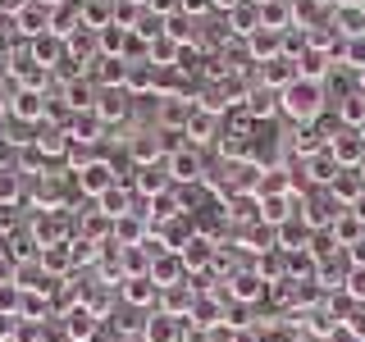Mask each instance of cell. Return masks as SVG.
Wrapping results in <instances>:
<instances>
[{
    "label": "cell",
    "mask_w": 365,
    "mask_h": 342,
    "mask_svg": "<svg viewBox=\"0 0 365 342\" xmlns=\"http://www.w3.org/2000/svg\"><path fill=\"white\" fill-rule=\"evenodd\" d=\"M279 110L288 114L297 128H306V123H315L319 114H324V87L297 78V83H288V87L279 91Z\"/></svg>",
    "instance_id": "6da1fadb"
},
{
    "label": "cell",
    "mask_w": 365,
    "mask_h": 342,
    "mask_svg": "<svg viewBox=\"0 0 365 342\" xmlns=\"http://www.w3.org/2000/svg\"><path fill=\"white\" fill-rule=\"evenodd\" d=\"M114 182H119V169H114L110 160H101V155L78 169V192H83V197H106Z\"/></svg>",
    "instance_id": "7a4b0ae2"
},
{
    "label": "cell",
    "mask_w": 365,
    "mask_h": 342,
    "mask_svg": "<svg viewBox=\"0 0 365 342\" xmlns=\"http://www.w3.org/2000/svg\"><path fill=\"white\" fill-rule=\"evenodd\" d=\"M133 187L142 192L146 201L174 187V174H169V155H165V160H151V165H137V169H133Z\"/></svg>",
    "instance_id": "3957f363"
},
{
    "label": "cell",
    "mask_w": 365,
    "mask_h": 342,
    "mask_svg": "<svg viewBox=\"0 0 365 342\" xmlns=\"http://www.w3.org/2000/svg\"><path fill=\"white\" fill-rule=\"evenodd\" d=\"M329 151H334V160L342 169H361L365 165V133L361 128H342L329 137Z\"/></svg>",
    "instance_id": "277c9868"
},
{
    "label": "cell",
    "mask_w": 365,
    "mask_h": 342,
    "mask_svg": "<svg viewBox=\"0 0 365 342\" xmlns=\"http://www.w3.org/2000/svg\"><path fill=\"white\" fill-rule=\"evenodd\" d=\"M46 110H51V100H46V91H32V87H14V96H9V114L23 123H41Z\"/></svg>",
    "instance_id": "5b68a950"
},
{
    "label": "cell",
    "mask_w": 365,
    "mask_h": 342,
    "mask_svg": "<svg viewBox=\"0 0 365 342\" xmlns=\"http://www.w3.org/2000/svg\"><path fill=\"white\" fill-rule=\"evenodd\" d=\"M342 174V165L334 160V151H315V155H306L302 160V182H315V187H334V178Z\"/></svg>",
    "instance_id": "8992f818"
},
{
    "label": "cell",
    "mask_w": 365,
    "mask_h": 342,
    "mask_svg": "<svg viewBox=\"0 0 365 342\" xmlns=\"http://www.w3.org/2000/svg\"><path fill=\"white\" fill-rule=\"evenodd\" d=\"M32 242H37V247H60V242H68V214L41 210L37 219H32Z\"/></svg>",
    "instance_id": "52a82bcc"
},
{
    "label": "cell",
    "mask_w": 365,
    "mask_h": 342,
    "mask_svg": "<svg viewBox=\"0 0 365 342\" xmlns=\"http://www.w3.org/2000/svg\"><path fill=\"white\" fill-rule=\"evenodd\" d=\"M329 197H334L342 210L361 205V201H365V178H361V169H342V174L334 178V187H329Z\"/></svg>",
    "instance_id": "ba28073f"
},
{
    "label": "cell",
    "mask_w": 365,
    "mask_h": 342,
    "mask_svg": "<svg viewBox=\"0 0 365 342\" xmlns=\"http://www.w3.org/2000/svg\"><path fill=\"white\" fill-rule=\"evenodd\" d=\"M28 51H32V60H37L41 68H60V64H64V55H68V46H64V37H55V32L46 28L41 37H32Z\"/></svg>",
    "instance_id": "9c48e42d"
},
{
    "label": "cell",
    "mask_w": 365,
    "mask_h": 342,
    "mask_svg": "<svg viewBox=\"0 0 365 342\" xmlns=\"http://www.w3.org/2000/svg\"><path fill=\"white\" fill-rule=\"evenodd\" d=\"M9 28H19L23 37H41V32L51 28V9H46L41 0H28V5H23L14 19H9Z\"/></svg>",
    "instance_id": "30bf717a"
},
{
    "label": "cell",
    "mask_w": 365,
    "mask_h": 342,
    "mask_svg": "<svg viewBox=\"0 0 365 342\" xmlns=\"http://www.w3.org/2000/svg\"><path fill=\"white\" fill-rule=\"evenodd\" d=\"M247 55H251V64H265V60H274V55H283V32L256 28L247 37Z\"/></svg>",
    "instance_id": "8fae6325"
},
{
    "label": "cell",
    "mask_w": 365,
    "mask_h": 342,
    "mask_svg": "<svg viewBox=\"0 0 365 342\" xmlns=\"http://www.w3.org/2000/svg\"><path fill=\"white\" fill-rule=\"evenodd\" d=\"M182 274H187V265H182L178 251H165V256H155V260H151V279H155V288H160V292H165V288H178Z\"/></svg>",
    "instance_id": "7c38bea8"
},
{
    "label": "cell",
    "mask_w": 365,
    "mask_h": 342,
    "mask_svg": "<svg viewBox=\"0 0 365 342\" xmlns=\"http://www.w3.org/2000/svg\"><path fill=\"white\" fill-rule=\"evenodd\" d=\"M274 233H279V251H306V247H311V237H315V228L306 224L302 214H292V219H283Z\"/></svg>",
    "instance_id": "4fadbf2b"
},
{
    "label": "cell",
    "mask_w": 365,
    "mask_h": 342,
    "mask_svg": "<svg viewBox=\"0 0 365 342\" xmlns=\"http://www.w3.org/2000/svg\"><path fill=\"white\" fill-rule=\"evenodd\" d=\"M329 237L338 242V251L356 247V242H365V219H361L356 210H342L338 219H334V228H329Z\"/></svg>",
    "instance_id": "5bb4252c"
},
{
    "label": "cell",
    "mask_w": 365,
    "mask_h": 342,
    "mask_svg": "<svg viewBox=\"0 0 365 342\" xmlns=\"http://www.w3.org/2000/svg\"><path fill=\"white\" fill-rule=\"evenodd\" d=\"M182 137H187V146H201V142H215L220 137V114H210V110H192V119H187V128H182Z\"/></svg>",
    "instance_id": "9a60e30c"
},
{
    "label": "cell",
    "mask_w": 365,
    "mask_h": 342,
    "mask_svg": "<svg viewBox=\"0 0 365 342\" xmlns=\"http://www.w3.org/2000/svg\"><path fill=\"white\" fill-rule=\"evenodd\" d=\"M142 342H182V319L155 311V315L142 324Z\"/></svg>",
    "instance_id": "2e32d148"
},
{
    "label": "cell",
    "mask_w": 365,
    "mask_h": 342,
    "mask_svg": "<svg viewBox=\"0 0 365 342\" xmlns=\"http://www.w3.org/2000/svg\"><path fill=\"white\" fill-rule=\"evenodd\" d=\"M260 83H265L269 91H283L288 83H297V60H288V55L265 60V64H260Z\"/></svg>",
    "instance_id": "e0dca14e"
},
{
    "label": "cell",
    "mask_w": 365,
    "mask_h": 342,
    "mask_svg": "<svg viewBox=\"0 0 365 342\" xmlns=\"http://www.w3.org/2000/svg\"><path fill=\"white\" fill-rule=\"evenodd\" d=\"M169 174H174V182H201L205 165H201V155L192 151V146H178V151L169 155Z\"/></svg>",
    "instance_id": "ac0fdd59"
},
{
    "label": "cell",
    "mask_w": 365,
    "mask_h": 342,
    "mask_svg": "<svg viewBox=\"0 0 365 342\" xmlns=\"http://www.w3.org/2000/svg\"><path fill=\"white\" fill-rule=\"evenodd\" d=\"M192 110H197V100H187V96H165V105H160V128L182 133V128H187V119H192Z\"/></svg>",
    "instance_id": "d6986e66"
},
{
    "label": "cell",
    "mask_w": 365,
    "mask_h": 342,
    "mask_svg": "<svg viewBox=\"0 0 365 342\" xmlns=\"http://www.w3.org/2000/svg\"><path fill=\"white\" fill-rule=\"evenodd\" d=\"M32 146H37V155H51V160H60L68 155V133L64 128H55V123H37V137H32Z\"/></svg>",
    "instance_id": "ffe728a7"
},
{
    "label": "cell",
    "mask_w": 365,
    "mask_h": 342,
    "mask_svg": "<svg viewBox=\"0 0 365 342\" xmlns=\"http://www.w3.org/2000/svg\"><path fill=\"white\" fill-rule=\"evenodd\" d=\"M215 251H220V247H215V237H205V233H192L187 242H182V251H178V256H182V265H187V269H205V265L215 260Z\"/></svg>",
    "instance_id": "44dd1931"
},
{
    "label": "cell",
    "mask_w": 365,
    "mask_h": 342,
    "mask_svg": "<svg viewBox=\"0 0 365 342\" xmlns=\"http://www.w3.org/2000/svg\"><path fill=\"white\" fill-rule=\"evenodd\" d=\"M119 292H123V301H128V306H151L155 296H160L151 274H128V279L119 283Z\"/></svg>",
    "instance_id": "7402d4cb"
},
{
    "label": "cell",
    "mask_w": 365,
    "mask_h": 342,
    "mask_svg": "<svg viewBox=\"0 0 365 342\" xmlns=\"http://www.w3.org/2000/svg\"><path fill=\"white\" fill-rule=\"evenodd\" d=\"M78 28H83V5H78V0H64V5L51 9V32H55V37L68 41Z\"/></svg>",
    "instance_id": "603a6c76"
},
{
    "label": "cell",
    "mask_w": 365,
    "mask_h": 342,
    "mask_svg": "<svg viewBox=\"0 0 365 342\" xmlns=\"http://www.w3.org/2000/svg\"><path fill=\"white\" fill-rule=\"evenodd\" d=\"M96 114H101V123H123V119H128V91H123V87H106L101 100H96Z\"/></svg>",
    "instance_id": "cb8c5ba5"
},
{
    "label": "cell",
    "mask_w": 365,
    "mask_h": 342,
    "mask_svg": "<svg viewBox=\"0 0 365 342\" xmlns=\"http://www.w3.org/2000/svg\"><path fill=\"white\" fill-rule=\"evenodd\" d=\"M41 269H46V279H60V274L78 260V247L73 242H60V247H41Z\"/></svg>",
    "instance_id": "d4e9b609"
},
{
    "label": "cell",
    "mask_w": 365,
    "mask_h": 342,
    "mask_svg": "<svg viewBox=\"0 0 365 342\" xmlns=\"http://www.w3.org/2000/svg\"><path fill=\"white\" fill-rule=\"evenodd\" d=\"M334 64H338V60H334L329 51H306L302 60H297V78H306V83H324Z\"/></svg>",
    "instance_id": "484cf974"
},
{
    "label": "cell",
    "mask_w": 365,
    "mask_h": 342,
    "mask_svg": "<svg viewBox=\"0 0 365 342\" xmlns=\"http://www.w3.org/2000/svg\"><path fill=\"white\" fill-rule=\"evenodd\" d=\"M64 333H68V342H91L96 338V315H91L87 306H73V311L64 315Z\"/></svg>",
    "instance_id": "4316f807"
},
{
    "label": "cell",
    "mask_w": 365,
    "mask_h": 342,
    "mask_svg": "<svg viewBox=\"0 0 365 342\" xmlns=\"http://www.w3.org/2000/svg\"><path fill=\"white\" fill-rule=\"evenodd\" d=\"M256 28H260V9L251 5V0H242V5L228 9V32H233V37H242V41H247Z\"/></svg>",
    "instance_id": "83f0119b"
},
{
    "label": "cell",
    "mask_w": 365,
    "mask_h": 342,
    "mask_svg": "<svg viewBox=\"0 0 365 342\" xmlns=\"http://www.w3.org/2000/svg\"><path fill=\"white\" fill-rule=\"evenodd\" d=\"M155 73H160V68H155V64H146V60L128 64V78H123V91H128V96H146V91H155Z\"/></svg>",
    "instance_id": "f1b7e54d"
},
{
    "label": "cell",
    "mask_w": 365,
    "mask_h": 342,
    "mask_svg": "<svg viewBox=\"0 0 365 342\" xmlns=\"http://www.w3.org/2000/svg\"><path fill=\"white\" fill-rule=\"evenodd\" d=\"M224 296H197V306H192V324H201V328H215V324H224Z\"/></svg>",
    "instance_id": "f546056e"
},
{
    "label": "cell",
    "mask_w": 365,
    "mask_h": 342,
    "mask_svg": "<svg viewBox=\"0 0 365 342\" xmlns=\"http://www.w3.org/2000/svg\"><path fill=\"white\" fill-rule=\"evenodd\" d=\"M178 55H182V46L169 37V32L146 46V64H155V68H174V64H178Z\"/></svg>",
    "instance_id": "4dcf8cb0"
},
{
    "label": "cell",
    "mask_w": 365,
    "mask_h": 342,
    "mask_svg": "<svg viewBox=\"0 0 365 342\" xmlns=\"http://www.w3.org/2000/svg\"><path fill=\"white\" fill-rule=\"evenodd\" d=\"M256 9H260V28H274V32L292 28V5L288 0H265V5H256Z\"/></svg>",
    "instance_id": "1f68e13d"
},
{
    "label": "cell",
    "mask_w": 365,
    "mask_h": 342,
    "mask_svg": "<svg viewBox=\"0 0 365 342\" xmlns=\"http://www.w3.org/2000/svg\"><path fill=\"white\" fill-rule=\"evenodd\" d=\"M338 123L342 128H365V91H347L338 100Z\"/></svg>",
    "instance_id": "d6a6232c"
},
{
    "label": "cell",
    "mask_w": 365,
    "mask_h": 342,
    "mask_svg": "<svg viewBox=\"0 0 365 342\" xmlns=\"http://www.w3.org/2000/svg\"><path fill=\"white\" fill-rule=\"evenodd\" d=\"M96 41H101V55H110V60H123V51H128V28H119V23H110V28H101L96 32Z\"/></svg>",
    "instance_id": "836d02e7"
},
{
    "label": "cell",
    "mask_w": 365,
    "mask_h": 342,
    "mask_svg": "<svg viewBox=\"0 0 365 342\" xmlns=\"http://www.w3.org/2000/svg\"><path fill=\"white\" fill-rule=\"evenodd\" d=\"M19 315H23V319H37V324H41V319L51 315V288H28V292H23Z\"/></svg>",
    "instance_id": "e575fe53"
},
{
    "label": "cell",
    "mask_w": 365,
    "mask_h": 342,
    "mask_svg": "<svg viewBox=\"0 0 365 342\" xmlns=\"http://www.w3.org/2000/svg\"><path fill=\"white\" fill-rule=\"evenodd\" d=\"M192 306H197V292H192V283L187 288H165V315H174V319H182V315H192Z\"/></svg>",
    "instance_id": "d590c367"
},
{
    "label": "cell",
    "mask_w": 365,
    "mask_h": 342,
    "mask_svg": "<svg viewBox=\"0 0 365 342\" xmlns=\"http://www.w3.org/2000/svg\"><path fill=\"white\" fill-rule=\"evenodd\" d=\"M274 96H279V91H269L265 83H260V87H251L247 91V119H260V114H274V110H279V100H274Z\"/></svg>",
    "instance_id": "8d00e7d4"
},
{
    "label": "cell",
    "mask_w": 365,
    "mask_h": 342,
    "mask_svg": "<svg viewBox=\"0 0 365 342\" xmlns=\"http://www.w3.org/2000/svg\"><path fill=\"white\" fill-rule=\"evenodd\" d=\"M324 146H329V137L319 133L315 123H306V128H297V133H292V151L302 155V160H306V155H315V151H324Z\"/></svg>",
    "instance_id": "74e56055"
},
{
    "label": "cell",
    "mask_w": 365,
    "mask_h": 342,
    "mask_svg": "<svg viewBox=\"0 0 365 342\" xmlns=\"http://www.w3.org/2000/svg\"><path fill=\"white\" fill-rule=\"evenodd\" d=\"M96 201H101V214H106V219H123V214H137V210H128V187H119V182H114L106 197H96Z\"/></svg>",
    "instance_id": "f35d334b"
},
{
    "label": "cell",
    "mask_w": 365,
    "mask_h": 342,
    "mask_svg": "<svg viewBox=\"0 0 365 342\" xmlns=\"http://www.w3.org/2000/svg\"><path fill=\"white\" fill-rule=\"evenodd\" d=\"M292 197H260V224H269V228H279L283 219H292Z\"/></svg>",
    "instance_id": "ab89813d"
},
{
    "label": "cell",
    "mask_w": 365,
    "mask_h": 342,
    "mask_svg": "<svg viewBox=\"0 0 365 342\" xmlns=\"http://www.w3.org/2000/svg\"><path fill=\"white\" fill-rule=\"evenodd\" d=\"M260 292H265V279H260V274H237V279L228 283V296H233V301H256Z\"/></svg>",
    "instance_id": "60d3db41"
},
{
    "label": "cell",
    "mask_w": 365,
    "mask_h": 342,
    "mask_svg": "<svg viewBox=\"0 0 365 342\" xmlns=\"http://www.w3.org/2000/svg\"><path fill=\"white\" fill-rule=\"evenodd\" d=\"M128 151L137 165H151V160H165V151H160V142H155V133H142V137H128Z\"/></svg>",
    "instance_id": "b9f144b4"
},
{
    "label": "cell",
    "mask_w": 365,
    "mask_h": 342,
    "mask_svg": "<svg viewBox=\"0 0 365 342\" xmlns=\"http://www.w3.org/2000/svg\"><path fill=\"white\" fill-rule=\"evenodd\" d=\"M110 23H114V5H106V0H87L83 5V28L101 32V28H110Z\"/></svg>",
    "instance_id": "7bdbcfd3"
},
{
    "label": "cell",
    "mask_w": 365,
    "mask_h": 342,
    "mask_svg": "<svg viewBox=\"0 0 365 342\" xmlns=\"http://www.w3.org/2000/svg\"><path fill=\"white\" fill-rule=\"evenodd\" d=\"M96 78H101V87H123V78H128V60H110V55H101Z\"/></svg>",
    "instance_id": "ee69618b"
},
{
    "label": "cell",
    "mask_w": 365,
    "mask_h": 342,
    "mask_svg": "<svg viewBox=\"0 0 365 342\" xmlns=\"http://www.w3.org/2000/svg\"><path fill=\"white\" fill-rule=\"evenodd\" d=\"M338 64H351L356 73L365 68V32H361V37H347V46H342V60H338Z\"/></svg>",
    "instance_id": "f6af8a7d"
},
{
    "label": "cell",
    "mask_w": 365,
    "mask_h": 342,
    "mask_svg": "<svg viewBox=\"0 0 365 342\" xmlns=\"http://www.w3.org/2000/svg\"><path fill=\"white\" fill-rule=\"evenodd\" d=\"M347 301H356V306H365V265H351V274H347Z\"/></svg>",
    "instance_id": "bcb514c9"
},
{
    "label": "cell",
    "mask_w": 365,
    "mask_h": 342,
    "mask_svg": "<svg viewBox=\"0 0 365 342\" xmlns=\"http://www.w3.org/2000/svg\"><path fill=\"white\" fill-rule=\"evenodd\" d=\"M19 201V169H0V205Z\"/></svg>",
    "instance_id": "7dc6e473"
},
{
    "label": "cell",
    "mask_w": 365,
    "mask_h": 342,
    "mask_svg": "<svg viewBox=\"0 0 365 342\" xmlns=\"http://www.w3.org/2000/svg\"><path fill=\"white\" fill-rule=\"evenodd\" d=\"M19 306H23V288L19 283H5L0 288V315H19Z\"/></svg>",
    "instance_id": "c3c4849f"
},
{
    "label": "cell",
    "mask_w": 365,
    "mask_h": 342,
    "mask_svg": "<svg viewBox=\"0 0 365 342\" xmlns=\"http://www.w3.org/2000/svg\"><path fill=\"white\" fill-rule=\"evenodd\" d=\"M41 342H68L64 324H55V319H41Z\"/></svg>",
    "instance_id": "681fc988"
},
{
    "label": "cell",
    "mask_w": 365,
    "mask_h": 342,
    "mask_svg": "<svg viewBox=\"0 0 365 342\" xmlns=\"http://www.w3.org/2000/svg\"><path fill=\"white\" fill-rule=\"evenodd\" d=\"M205 9H215V0H182V14H192V19H201Z\"/></svg>",
    "instance_id": "f907efd6"
},
{
    "label": "cell",
    "mask_w": 365,
    "mask_h": 342,
    "mask_svg": "<svg viewBox=\"0 0 365 342\" xmlns=\"http://www.w3.org/2000/svg\"><path fill=\"white\" fill-rule=\"evenodd\" d=\"M182 342H210V328H201V324L182 328Z\"/></svg>",
    "instance_id": "816d5d0a"
},
{
    "label": "cell",
    "mask_w": 365,
    "mask_h": 342,
    "mask_svg": "<svg viewBox=\"0 0 365 342\" xmlns=\"http://www.w3.org/2000/svg\"><path fill=\"white\" fill-rule=\"evenodd\" d=\"M324 342H361V338H356V333H351V328H347V324H338V328H334V333H329Z\"/></svg>",
    "instance_id": "f5cc1de1"
},
{
    "label": "cell",
    "mask_w": 365,
    "mask_h": 342,
    "mask_svg": "<svg viewBox=\"0 0 365 342\" xmlns=\"http://www.w3.org/2000/svg\"><path fill=\"white\" fill-rule=\"evenodd\" d=\"M233 5H242V0H215V9H224V14H228Z\"/></svg>",
    "instance_id": "db71d44e"
},
{
    "label": "cell",
    "mask_w": 365,
    "mask_h": 342,
    "mask_svg": "<svg viewBox=\"0 0 365 342\" xmlns=\"http://www.w3.org/2000/svg\"><path fill=\"white\" fill-rule=\"evenodd\" d=\"M5 110H9V100H5V87H0V119H5Z\"/></svg>",
    "instance_id": "11a10c76"
},
{
    "label": "cell",
    "mask_w": 365,
    "mask_h": 342,
    "mask_svg": "<svg viewBox=\"0 0 365 342\" xmlns=\"http://www.w3.org/2000/svg\"><path fill=\"white\" fill-rule=\"evenodd\" d=\"M5 28H9V19H5V14H0V32H5Z\"/></svg>",
    "instance_id": "9f6ffc18"
},
{
    "label": "cell",
    "mask_w": 365,
    "mask_h": 342,
    "mask_svg": "<svg viewBox=\"0 0 365 342\" xmlns=\"http://www.w3.org/2000/svg\"><path fill=\"white\" fill-rule=\"evenodd\" d=\"M361 91H365V68H361Z\"/></svg>",
    "instance_id": "6f0895ef"
},
{
    "label": "cell",
    "mask_w": 365,
    "mask_h": 342,
    "mask_svg": "<svg viewBox=\"0 0 365 342\" xmlns=\"http://www.w3.org/2000/svg\"><path fill=\"white\" fill-rule=\"evenodd\" d=\"M361 178H365V165H361Z\"/></svg>",
    "instance_id": "680465c9"
},
{
    "label": "cell",
    "mask_w": 365,
    "mask_h": 342,
    "mask_svg": "<svg viewBox=\"0 0 365 342\" xmlns=\"http://www.w3.org/2000/svg\"><path fill=\"white\" fill-rule=\"evenodd\" d=\"M292 342H297V338H292Z\"/></svg>",
    "instance_id": "91938a15"
}]
</instances>
